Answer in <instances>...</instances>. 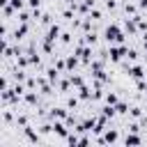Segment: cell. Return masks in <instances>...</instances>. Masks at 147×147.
Returning a JSON list of instances; mask_svg holds the SVG:
<instances>
[{"label": "cell", "mask_w": 147, "mask_h": 147, "mask_svg": "<svg viewBox=\"0 0 147 147\" xmlns=\"http://www.w3.org/2000/svg\"><path fill=\"white\" fill-rule=\"evenodd\" d=\"M87 18H92V21H103V11H101L99 7H94V9L87 11Z\"/></svg>", "instance_id": "cell-7"}, {"label": "cell", "mask_w": 147, "mask_h": 147, "mask_svg": "<svg viewBox=\"0 0 147 147\" xmlns=\"http://www.w3.org/2000/svg\"><path fill=\"white\" fill-rule=\"evenodd\" d=\"M119 99H122V96H119V90H113V87H108V90H106V96H103V103H110V106H115Z\"/></svg>", "instance_id": "cell-6"}, {"label": "cell", "mask_w": 147, "mask_h": 147, "mask_svg": "<svg viewBox=\"0 0 147 147\" xmlns=\"http://www.w3.org/2000/svg\"><path fill=\"white\" fill-rule=\"evenodd\" d=\"M62 30H64V21H55L44 34H41V39H46V41H51V44H57V39H60V34H62Z\"/></svg>", "instance_id": "cell-3"}, {"label": "cell", "mask_w": 147, "mask_h": 147, "mask_svg": "<svg viewBox=\"0 0 147 147\" xmlns=\"http://www.w3.org/2000/svg\"><path fill=\"white\" fill-rule=\"evenodd\" d=\"M9 5H11L16 11H21V9H25V7H28V2H25V0H9Z\"/></svg>", "instance_id": "cell-8"}, {"label": "cell", "mask_w": 147, "mask_h": 147, "mask_svg": "<svg viewBox=\"0 0 147 147\" xmlns=\"http://www.w3.org/2000/svg\"><path fill=\"white\" fill-rule=\"evenodd\" d=\"M140 14V7L136 0H122L119 2V16H138Z\"/></svg>", "instance_id": "cell-4"}, {"label": "cell", "mask_w": 147, "mask_h": 147, "mask_svg": "<svg viewBox=\"0 0 147 147\" xmlns=\"http://www.w3.org/2000/svg\"><path fill=\"white\" fill-rule=\"evenodd\" d=\"M126 76H129L131 80H145V78H147V67H145L142 62H136V64L129 67Z\"/></svg>", "instance_id": "cell-5"}, {"label": "cell", "mask_w": 147, "mask_h": 147, "mask_svg": "<svg viewBox=\"0 0 147 147\" xmlns=\"http://www.w3.org/2000/svg\"><path fill=\"white\" fill-rule=\"evenodd\" d=\"M101 39H103V44H108V46H115V44H129V34L122 30L119 21H113L110 25H106V28L101 30Z\"/></svg>", "instance_id": "cell-1"}, {"label": "cell", "mask_w": 147, "mask_h": 147, "mask_svg": "<svg viewBox=\"0 0 147 147\" xmlns=\"http://www.w3.org/2000/svg\"><path fill=\"white\" fill-rule=\"evenodd\" d=\"M126 51H129V44H115V46H108V62L117 67V64L126 57Z\"/></svg>", "instance_id": "cell-2"}]
</instances>
